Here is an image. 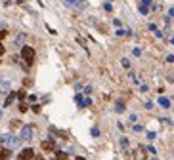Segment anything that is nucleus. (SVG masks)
<instances>
[{"label": "nucleus", "mask_w": 174, "mask_h": 160, "mask_svg": "<svg viewBox=\"0 0 174 160\" xmlns=\"http://www.w3.org/2000/svg\"><path fill=\"white\" fill-rule=\"evenodd\" d=\"M40 147H42V149H44V151H46V153H52V151H54V149H56V141H54V139H44V141H42V143H40Z\"/></svg>", "instance_id": "nucleus-5"}, {"label": "nucleus", "mask_w": 174, "mask_h": 160, "mask_svg": "<svg viewBox=\"0 0 174 160\" xmlns=\"http://www.w3.org/2000/svg\"><path fill=\"white\" fill-rule=\"evenodd\" d=\"M115 111H117V112H123V111H124V105H123V103H117Z\"/></svg>", "instance_id": "nucleus-14"}, {"label": "nucleus", "mask_w": 174, "mask_h": 160, "mask_svg": "<svg viewBox=\"0 0 174 160\" xmlns=\"http://www.w3.org/2000/svg\"><path fill=\"white\" fill-rule=\"evenodd\" d=\"M6 34H8V31H0V40L6 38Z\"/></svg>", "instance_id": "nucleus-17"}, {"label": "nucleus", "mask_w": 174, "mask_h": 160, "mask_svg": "<svg viewBox=\"0 0 174 160\" xmlns=\"http://www.w3.org/2000/svg\"><path fill=\"white\" fill-rule=\"evenodd\" d=\"M27 109H29V107H27V105H25V103H19V111H21V112H25V111H27Z\"/></svg>", "instance_id": "nucleus-15"}, {"label": "nucleus", "mask_w": 174, "mask_h": 160, "mask_svg": "<svg viewBox=\"0 0 174 160\" xmlns=\"http://www.w3.org/2000/svg\"><path fill=\"white\" fill-rule=\"evenodd\" d=\"M167 61H168V63H174V55H168V57H167Z\"/></svg>", "instance_id": "nucleus-21"}, {"label": "nucleus", "mask_w": 174, "mask_h": 160, "mask_svg": "<svg viewBox=\"0 0 174 160\" xmlns=\"http://www.w3.org/2000/svg\"><path fill=\"white\" fill-rule=\"evenodd\" d=\"M159 105L165 107V109H168V107H170V99H167V97H159Z\"/></svg>", "instance_id": "nucleus-11"}, {"label": "nucleus", "mask_w": 174, "mask_h": 160, "mask_svg": "<svg viewBox=\"0 0 174 160\" xmlns=\"http://www.w3.org/2000/svg\"><path fill=\"white\" fill-rule=\"evenodd\" d=\"M33 111H35V112H40V105H33Z\"/></svg>", "instance_id": "nucleus-19"}, {"label": "nucleus", "mask_w": 174, "mask_h": 160, "mask_svg": "<svg viewBox=\"0 0 174 160\" xmlns=\"http://www.w3.org/2000/svg\"><path fill=\"white\" fill-rule=\"evenodd\" d=\"M172 44H174V36H172Z\"/></svg>", "instance_id": "nucleus-24"}, {"label": "nucleus", "mask_w": 174, "mask_h": 160, "mask_svg": "<svg viewBox=\"0 0 174 160\" xmlns=\"http://www.w3.org/2000/svg\"><path fill=\"white\" fill-rule=\"evenodd\" d=\"M21 57L27 61V65H31L33 59H35V48H31V46H23V48H21Z\"/></svg>", "instance_id": "nucleus-2"}, {"label": "nucleus", "mask_w": 174, "mask_h": 160, "mask_svg": "<svg viewBox=\"0 0 174 160\" xmlns=\"http://www.w3.org/2000/svg\"><path fill=\"white\" fill-rule=\"evenodd\" d=\"M103 8H105V11H111V10H113V6H111V4H105Z\"/></svg>", "instance_id": "nucleus-18"}, {"label": "nucleus", "mask_w": 174, "mask_h": 160, "mask_svg": "<svg viewBox=\"0 0 174 160\" xmlns=\"http://www.w3.org/2000/svg\"><path fill=\"white\" fill-rule=\"evenodd\" d=\"M67 6H71V8H77V10H80V8H84V0H63Z\"/></svg>", "instance_id": "nucleus-6"}, {"label": "nucleus", "mask_w": 174, "mask_h": 160, "mask_svg": "<svg viewBox=\"0 0 174 160\" xmlns=\"http://www.w3.org/2000/svg\"><path fill=\"white\" fill-rule=\"evenodd\" d=\"M2 143L8 147V149H17L19 143H21V137H15V135H2Z\"/></svg>", "instance_id": "nucleus-1"}, {"label": "nucleus", "mask_w": 174, "mask_h": 160, "mask_svg": "<svg viewBox=\"0 0 174 160\" xmlns=\"http://www.w3.org/2000/svg\"><path fill=\"white\" fill-rule=\"evenodd\" d=\"M17 97V91H10V95L6 97V101H4V107H10L14 103V99Z\"/></svg>", "instance_id": "nucleus-8"}, {"label": "nucleus", "mask_w": 174, "mask_h": 160, "mask_svg": "<svg viewBox=\"0 0 174 160\" xmlns=\"http://www.w3.org/2000/svg\"><path fill=\"white\" fill-rule=\"evenodd\" d=\"M19 137H21L23 141H31V139H33V128H31V126H23V128H21Z\"/></svg>", "instance_id": "nucleus-3"}, {"label": "nucleus", "mask_w": 174, "mask_h": 160, "mask_svg": "<svg viewBox=\"0 0 174 160\" xmlns=\"http://www.w3.org/2000/svg\"><path fill=\"white\" fill-rule=\"evenodd\" d=\"M67 156H69L67 153H61V151H59V153H56V158H61V160H63V158H67Z\"/></svg>", "instance_id": "nucleus-13"}, {"label": "nucleus", "mask_w": 174, "mask_h": 160, "mask_svg": "<svg viewBox=\"0 0 174 160\" xmlns=\"http://www.w3.org/2000/svg\"><path fill=\"white\" fill-rule=\"evenodd\" d=\"M25 97H27V94H25V90H19V91H17V99H19V101H23Z\"/></svg>", "instance_id": "nucleus-12"}, {"label": "nucleus", "mask_w": 174, "mask_h": 160, "mask_svg": "<svg viewBox=\"0 0 174 160\" xmlns=\"http://www.w3.org/2000/svg\"><path fill=\"white\" fill-rule=\"evenodd\" d=\"M149 4H151V0H142V4H140V14L147 15V11H149Z\"/></svg>", "instance_id": "nucleus-7"}, {"label": "nucleus", "mask_w": 174, "mask_h": 160, "mask_svg": "<svg viewBox=\"0 0 174 160\" xmlns=\"http://www.w3.org/2000/svg\"><path fill=\"white\" fill-rule=\"evenodd\" d=\"M19 126V120H12V128H17Z\"/></svg>", "instance_id": "nucleus-20"}, {"label": "nucleus", "mask_w": 174, "mask_h": 160, "mask_svg": "<svg viewBox=\"0 0 174 160\" xmlns=\"http://www.w3.org/2000/svg\"><path fill=\"white\" fill-rule=\"evenodd\" d=\"M23 40H25V34H19V36H17V40H15V42H17V44H21V42H23Z\"/></svg>", "instance_id": "nucleus-16"}, {"label": "nucleus", "mask_w": 174, "mask_h": 160, "mask_svg": "<svg viewBox=\"0 0 174 160\" xmlns=\"http://www.w3.org/2000/svg\"><path fill=\"white\" fill-rule=\"evenodd\" d=\"M4 52H6V48H4L2 44H0V55H4Z\"/></svg>", "instance_id": "nucleus-22"}, {"label": "nucleus", "mask_w": 174, "mask_h": 160, "mask_svg": "<svg viewBox=\"0 0 174 160\" xmlns=\"http://www.w3.org/2000/svg\"><path fill=\"white\" fill-rule=\"evenodd\" d=\"M168 15H170V17H174V8H170V10H168Z\"/></svg>", "instance_id": "nucleus-23"}, {"label": "nucleus", "mask_w": 174, "mask_h": 160, "mask_svg": "<svg viewBox=\"0 0 174 160\" xmlns=\"http://www.w3.org/2000/svg\"><path fill=\"white\" fill-rule=\"evenodd\" d=\"M35 156H37V154H35V151H33V149H23V151L17 154L19 160H29V158H35Z\"/></svg>", "instance_id": "nucleus-4"}, {"label": "nucleus", "mask_w": 174, "mask_h": 160, "mask_svg": "<svg viewBox=\"0 0 174 160\" xmlns=\"http://www.w3.org/2000/svg\"><path fill=\"white\" fill-rule=\"evenodd\" d=\"M10 156V149L6 145H0V158H8Z\"/></svg>", "instance_id": "nucleus-10"}, {"label": "nucleus", "mask_w": 174, "mask_h": 160, "mask_svg": "<svg viewBox=\"0 0 174 160\" xmlns=\"http://www.w3.org/2000/svg\"><path fill=\"white\" fill-rule=\"evenodd\" d=\"M8 90H10V82L0 78V94H4V91H8Z\"/></svg>", "instance_id": "nucleus-9"}]
</instances>
